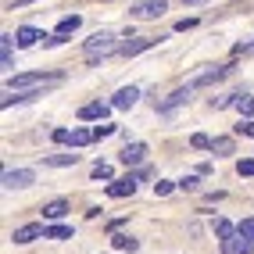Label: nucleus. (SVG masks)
Instances as JSON below:
<instances>
[{
  "mask_svg": "<svg viewBox=\"0 0 254 254\" xmlns=\"http://www.w3.org/2000/svg\"><path fill=\"white\" fill-rule=\"evenodd\" d=\"M82 50H86V61L90 64H97V61H104L108 54H118V43H115V32H108V29H100V32H93V36L82 43Z\"/></svg>",
  "mask_w": 254,
  "mask_h": 254,
  "instance_id": "obj_1",
  "label": "nucleus"
},
{
  "mask_svg": "<svg viewBox=\"0 0 254 254\" xmlns=\"http://www.w3.org/2000/svg\"><path fill=\"white\" fill-rule=\"evenodd\" d=\"M50 82H61L58 72H29V75H14L7 79V90H40V86H50Z\"/></svg>",
  "mask_w": 254,
  "mask_h": 254,
  "instance_id": "obj_2",
  "label": "nucleus"
},
{
  "mask_svg": "<svg viewBox=\"0 0 254 254\" xmlns=\"http://www.w3.org/2000/svg\"><path fill=\"white\" fill-rule=\"evenodd\" d=\"M32 183H36V172H32V168H7L4 172V190H25Z\"/></svg>",
  "mask_w": 254,
  "mask_h": 254,
  "instance_id": "obj_3",
  "label": "nucleus"
},
{
  "mask_svg": "<svg viewBox=\"0 0 254 254\" xmlns=\"http://www.w3.org/2000/svg\"><path fill=\"white\" fill-rule=\"evenodd\" d=\"M168 11V0H140V4H132V18H161Z\"/></svg>",
  "mask_w": 254,
  "mask_h": 254,
  "instance_id": "obj_4",
  "label": "nucleus"
},
{
  "mask_svg": "<svg viewBox=\"0 0 254 254\" xmlns=\"http://www.w3.org/2000/svg\"><path fill=\"white\" fill-rule=\"evenodd\" d=\"M161 40H165V36H136V40H129V43L118 47V54H122V58H136V54H143V50L158 47Z\"/></svg>",
  "mask_w": 254,
  "mask_h": 254,
  "instance_id": "obj_5",
  "label": "nucleus"
},
{
  "mask_svg": "<svg viewBox=\"0 0 254 254\" xmlns=\"http://www.w3.org/2000/svg\"><path fill=\"white\" fill-rule=\"evenodd\" d=\"M190 97H193V82H186V86H179L176 93H168V100H161V104H158V111H172V108L186 104Z\"/></svg>",
  "mask_w": 254,
  "mask_h": 254,
  "instance_id": "obj_6",
  "label": "nucleus"
},
{
  "mask_svg": "<svg viewBox=\"0 0 254 254\" xmlns=\"http://www.w3.org/2000/svg\"><path fill=\"white\" fill-rule=\"evenodd\" d=\"M136 186H140V179H136V176L115 179V183L108 186V197H132V193H136Z\"/></svg>",
  "mask_w": 254,
  "mask_h": 254,
  "instance_id": "obj_7",
  "label": "nucleus"
},
{
  "mask_svg": "<svg viewBox=\"0 0 254 254\" xmlns=\"http://www.w3.org/2000/svg\"><path fill=\"white\" fill-rule=\"evenodd\" d=\"M111 108L115 104H100V100H93V104H82L79 108V118H82V122H100V118H108Z\"/></svg>",
  "mask_w": 254,
  "mask_h": 254,
  "instance_id": "obj_8",
  "label": "nucleus"
},
{
  "mask_svg": "<svg viewBox=\"0 0 254 254\" xmlns=\"http://www.w3.org/2000/svg\"><path fill=\"white\" fill-rule=\"evenodd\" d=\"M136 100H140V90H136V86H122V90L111 97V104H115L118 111H129L132 104H136Z\"/></svg>",
  "mask_w": 254,
  "mask_h": 254,
  "instance_id": "obj_9",
  "label": "nucleus"
},
{
  "mask_svg": "<svg viewBox=\"0 0 254 254\" xmlns=\"http://www.w3.org/2000/svg\"><path fill=\"white\" fill-rule=\"evenodd\" d=\"M229 75V64H222V68H208V72H200V75H193L190 82H193V90H200V86H211V82H218V79H226Z\"/></svg>",
  "mask_w": 254,
  "mask_h": 254,
  "instance_id": "obj_10",
  "label": "nucleus"
},
{
  "mask_svg": "<svg viewBox=\"0 0 254 254\" xmlns=\"http://www.w3.org/2000/svg\"><path fill=\"white\" fill-rule=\"evenodd\" d=\"M118 158H122V165H143V158H147V147H143V143H126Z\"/></svg>",
  "mask_w": 254,
  "mask_h": 254,
  "instance_id": "obj_11",
  "label": "nucleus"
},
{
  "mask_svg": "<svg viewBox=\"0 0 254 254\" xmlns=\"http://www.w3.org/2000/svg\"><path fill=\"white\" fill-rule=\"evenodd\" d=\"M40 40H47V36L40 29H32V25H22L18 32H14V43H18V47H36Z\"/></svg>",
  "mask_w": 254,
  "mask_h": 254,
  "instance_id": "obj_12",
  "label": "nucleus"
},
{
  "mask_svg": "<svg viewBox=\"0 0 254 254\" xmlns=\"http://www.w3.org/2000/svg\"><path fill=\"white\" fill-rule=\"evenodd\" d=\"M40 236H47L43 226H22V229L11 233V240H14V244H32V240H40Z\"/></svg>",
  "mask_w": 254,
  "mask_h": 254,
  "instance_id": "obj_13",
  "label": "nucleus"
},
{
  "mask_svg": "<svg viewBox=\"0 0 254 254\" xmlns=\"http://www.w3.org/2000/svg\"><path fill=\"white\" fill-rule=\"evenodd\" d=\"M64 211H68V200H50V204H43V218H50V222L64 218Z\"/></svg>",
  "mask_w": 254,
  "mask_h": 254,
  "instance_id": "obj_14",
  "label": "nucleus"
},
{
  "mask_svg": "<svg viewBox=\"0 0 254 254\" xmlns=\"http://www.w3.org/2000/svg\"><path fill=\"white\" fill-rule=\"evenodd\" d=\"M111 247H115V251H126V254H136L140 244L132 240V236H126V233H115V236H111Z\"/></svg>",
  "mask_w": 254,
  "mask_h": 254,
  "instance_id": "obj_15",
  "label": "nucleus"
},
{
  "mask_svg": "<svg viewBox=\"0 0 254 254\" xmlns=\"http://www.w3.org/2000/svg\"><path fill=\"white\" fill-rule=\"evenodd\" d=\"M75 161H79V154H47V158H43L47 168H68V165H75Z\"/></svg>",
  "mask_w": 254,
  "mask_h": 254,
  "instance_id": "obj_16",
  "label": "nucleus"
},
{
  "mask_svg": "<svg viewBox=\"0 0 254 254\" xmlns=\"http://www.w3.org/2000/svg\"><path fill=\"white\" fill-rule=\"evenodd\" d=\"M233 108L240 111V118H254V97H247V93H236Z\"/></svg>",
  "mask_w": 254,
  "mask_h": 254,
  "instance_id": "obj_17",
  "label": "nucleus"
},
{
  "mask_svg": "<svg viewBox=\"0 0 254 254\" xmlns=\"http://www.w3.org/2000/svg\"><path fill=\"white\" fill-rule=\"evenodd\" d=\"M211 154H215V158L233 154V136H215V140H211Z\"/></svg>",
  "mask_w": 254,
  "mask_h": 254,
  "instance_id": "obj_18",
  "label": "nucleus"
},
{
  "mask_svg": "<svg viewBox=\"0 0 254 254\" xmlns=\"http://www.w3.org/2000/svg\"><path fill=\"white\" fill-rule=\"evenodd\" d=\"M11 43H14V36L4 32V36H0V61H4V68H11Z\"/></svg>",
  "mask_w": 254,
  "mask_h": 254,
  "instance_id": "obj_19",
  "label": "nucleus"
},
{
  "mask_svg": "<svg viewBox=\"0 0 254 254\" xmlns=\"http://www.w3.org/2000/svg\"><path fill=\"white\" fill-rule=\"evenodd\" d=\"M82 25V18H79V14H64V18L58 22V32H68V36H72V32Z\"/></svg>",
  "mask_w": 254,
  "mask_h": 254,
  "instance_id": "obj_20",
  "label": "nucleus"
},
{
  "mask_svg": "<svg viewBox=\"0 0 254 254\" xmlns=\"http://www.w3.org/2000/svg\"><path fill=\"white\" fill-rule=\"evenodd\" d=\"M72 147H86V143H93V132L90 129H72V140H68Z\"/></svg>",
  "mask_w": 254,
  "mask_h": 254,
  "instance_id": "obj_21",
  "label": "nucleus"
},
{
  "mask_svg": "<svg viewBox=\"0 0 254 254\" xmlns=\"http://www.w3.org/2000/svg\"><path fill=\"white\" fill-rule=\"evenodd\" d=\"M240 226H233V222H226V218H215V233H218V240H226V236H233Z\"/></svg>",
  "mask_w": 254,
  "mask_h": 254,
  "instance_id": "obj_22",
  "label": "nucleus"
},
{
  "mask_svg": "<svg viewBox=\"0 0 254 254\" xmlns=\"http://www.w3.org/2000/svg\"><path fill=\"white\" fill-rule=\"evenodd\" d=\"M47 236L50 240H72V226H50Z\"/></svg>",
  "mask_w": 254,
  "mask_h": 254,
  "instance_id": "obj_23",
  "label": "nucleus"
},
{
  "mask_svg": "<svg viewBox=\"0 0 254 254\" xmlns=\"http://www.w3.org/2000/svg\"><path fill=\"white\" fill-rule=\"evenodd\" d=\"M176 186H179V183H172V179H158V183H154V193H158V197H165V193H172Z\"/></svg>",
  "mask_w": 254,
  "mask_h": 254,
  "instance_id": "obj_24",
  "label": "nucleus"
},
{
  "mask_svg": "<svg viewBox=\"0 0 254 254\" xmlns=\"http://www.w3.org/2000/svg\"><path fill=\"white\" fill-rule=\"evenodd\" d=\"M190 147H197V150H211V140L204 136V132H193V136H190Z\"/></svg>",
  "mask_w": 254,
  "mask_h": 254,
  "instance_id": "obj_25",
  "label": "nucleus"
},
{
  "mask_svg": "<svg viewBox=\"0 0 254 254\" xmlns=\"http://www.w3.org/2000/svg\"><path fill=\"white\" fill-rule=\"evenodd\" d=\"M236 172H240V176H254V158H240V161H236Z\"/></svg>",
  "mask_w": 254,
  "mask_h": 254,
  "instance_id": "obj_26",
  "label": "nucleus"
},
{
  "mask_svg": "<svg viewBox=\"0 0 254 254\" xmlns=\"http://www.w3.org/2000/svg\"><path fill=\"white\" fill-rule=\"evenodd\" d=\"M93 179H111V165L97 161V165H93Z\"/></svg>",
  "mask_w": 254,
  "mask_h": 254,
  "instance_id": "obj_27",
  "label": "nucleus"
},
{
  "mask_svg": "<svg viewBox=\"0 0 254 254\" xmlns=\"http://www.w3.org/2000/svg\"><path fill=\"white\" fill-rule=\"evenodd\" d=\"M111 132H115V126L104 122V126H97V129H93V140H104V136H111Z\"/></svg>",
  "mask_w": 254,
  "mask_h": 254,
  "instance_id": "obj_28",
  "label": "nucleus"
},
{
  "mask_svg": "<svg viewBox=\"0 0 254 254\" xmlns=\"http://www.w3.org/2000/svg\"><path fill=\"white\" fill-rule=\"evenodd\" d=\"M236 132H240V136H254V118H240V126H236Z\"/></svg>",
  "mask_w": 254,
  "mask_h": 254,
  "instance_id": "obj_29",
  "label": "nucleus"
},
{
  "mask_svg": "<svg viewBox=\"0 0 254 254\" xmlns=\"http://www.w3.org/2000/svg\"><path fill=\"white\" fill-rule=\"evenodd\" d=\"M50 140H54V143H68L72 132H68V129H54V132H50Z\"/></svg>",
  "mask_w": 254,
  "mask_h": 254,
  "instance_id": "obj_30",
  "label": "nucleus"
},
{
  "mask_svg": "<svg viewBox=\"0 0 254 254\" xmlns=\"http://www.w3.org/2000/svg\"><path fill=\"white\" fill-rule=\"evenodd\" d=\"M240 233H244L247 240L254 244V218H244V222H240Z\"/></svg>",
  "mask_w": 254,
  "mask_h": 254,
  "instance_id": "obj_31",
  "label": "nucleus"
},
{
  "mask_svg": "<svg viewBox=\"0 0 254 254\" xmlns=\"http://www.w3.org/2000/svg\"><path fill=\"white\" fill-rule=\"evenodd\" d=\"M197 183H200L197 176H183L179 179V190H197Z\"/></svg>",
  "mask_w": 254,
  "mask_h": 254,
  "instance_id": "obj_32",
  "label": "nucleus"
},
{
  "mask_svg": "<svg viewBox=\"0 0 254 254\" xmlns=\"http://www.w3.org/2000/svg\"><path fill=\"white\" fill-rule=\"evenodd\" d=\"M193 25H197V18H179V22H176V29H179V32H186V29H193Z\"/></svg>",
  "mask_w": 254,
  "mask_h": 254,
  "instance_id": "obj_33",
  "label": "nucleus"
},
{
  "mask_svg": "<svg viewBox=\"0 0 254 254\" xmlns=\"http://www.w3.org/2000/svg\"><path fill=\"white\" fill-rule=\"evenodd\" d=\"M254 43H240V47H233V54H251Z\"/></svg>",
  "mask_w": 254,
  "mask_h": 254,
  "instance_id": "obj_34",
  "label": "nucleus"
},
{
  "mask_svg": "<svg viewBox=\"0 0 254 254\" xmlns=\"http://www.w3.org/2000/svg\"><path fill=\"white\" fill-rule=\"evenodd\" d=\"M25 4H36V0H11V7H25Z\"/></svg>",
  "mask_w": 254,
  "mask_h": 254,
  "instance_id": "obj_35",
  "label": "nucleus"
},
{
  "mask_svg": "<svg viewBox=\"0 0 254 254\" xmlns=\"http://www.w3.org/2000/svg\"><path fill=\"white\" fill-rule=\"evenodd\" d=\"M183 4H208V0H183Z\"/></svg>",
  "mask_w": 254,
  "mask_h": 254,
  "instance_id": "obj_36",
  "label": "nucleus"
}]
</instances>
